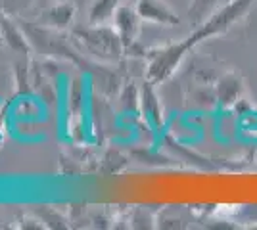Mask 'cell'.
<instances>
[{
    "label": "cell",
    "mask_w": 257,
    "mask_h": 230,
    "mask_svg": "<svg viewBox=\"0 0 257 230\" xmlns=\"http://www.w3.org/2000/svg\"><path fill=\"white\" fill-rule=\"evenodd\" d=\"M225 2L226 0H192L188 8V20L194 23V27H198Z\"/></svg>",
    "instance_id": "cell-8"
},
{
    "label": "cell",
    "mask_w": 257,
    "mask_h": 230,
    "mask_svg": "<svg viewBox=\"0 0 257 230\" xmlns=\"http://www.w3.org/2000/svg\"><path fill=\"white\" fill-rule=\"evenodd\" d=\"M73 35H75V39L81 41V44L90 54L104 60V62H117L125 52V44L115 31V27L94 23L90 27L75 29Z\"/></svg>",
    "instance_id": "cell-2"
},
{
    "label": "cell",
    "mask_w": 257,
    "mask_h": 230,
    "mask_svg": "<svg viewBox=\"0 0 257 230\" xmlns=\"http://www.w3.org/2000/svg\"><path fill=\"white\" fill-rule=\"evenodd\" d=\"M253 2L255 0H226L225 4L219 6L202 25H198L194 29L198 41L204 43L207 39H213L217 35L226 33L234 23H238L246 16Z\"/></svg>",
    "instance_id": "cell-3"
},
{
    "label": "cell",
    "mask_w": 257,
    "mask_h": 230,
    "mask_svg": "<svg viewBox=\"0 0 257 230\" xmlns=\"http://www.w3.org/2000/svg\"><path fill=\"white\" fill-rule=\"evenodd\" d=\"M0 29H2V35L6 37V43L10 44L14 50H18V52H27V50H29V46H27V41H25L23 33L18 29V27L12 25L10 20L2 18V20H0Z\"/></svg>",
    "instance_id": "cell-9"
},
{
    "label": "cell",
    "mask_w": 257,
    "mask_h": 230,
    "mask_svg": "<svg viewBox=\"0 0 257 230\" xmlns=\"http://www.w3.org/2000/svg\"><path fill=\"white\" fill-rule=\"evenodd\" d=\"M242 90H244L242 79L236 75V73H232V71H228L215 85V100L223 108H230V106H234L236 102L240 100Z\"/></svg>",
    "instance_id": "cell-6"
},
{
    "label": "cell",
    "mask_w": 257,
    "mask_h": 230,
    "mask_svg": "<svg viewBox=\"0 0 257 230\" xmlns=\"http://www.w3.org/2000/svg\"><path fill=\"white\" fill-rule=\"evenodd\" d=\"M137 12L140 20L163 27H177L181 23V18L173 12V8L165 0H137Z\"/></svg>",
    "instance_id": "cell-4"
},
{
    "label": "cell",
    "mask_w": 257,
    "mask_h": 230,
    "mask_svg": "<svg viewBox=\"0 0 257 230\" xmlns=\"http://www.w3.org/2000/svg\"><path fill=\"white\" fill-rule=\"evenodd\" d=\"M152 87H154V85L146 81V87L142 88V96H140V100H142V108H144V111H146L148 119L160 121V108H158V100H156L154 92H152Z\"/></svg>",
    "instance_id": "cell-10"
},
{
    "label": "cell",
    "mask_w": 257,
    "mask_h": 230,
    "mask_svg": "<svg viewBox=\"0 0 257 230\" xmlns=\"http://www.w3.org/2000/svg\"><path fill=\"white\" fill-rule=\"evenodd\" d=\"M198 44L200 43H198L196 35L190 33L179 43L167 44L163 48L152 50L148 67H146V81L152 85H160L163 81H167L175 73V69L181 66V62L186 58V54L190 50H194Z\"/></svg>",
    "instance_id": "cell-1"
},
{
    "label": "cell",
    "mask_w": 257,
    "mask_h": 230,
    "mask_svg": "<svg viewBox=\"0 0 257 230\" xmlns=\"http://www.w3.org/2000/svg\"><path fill=\"white\" fill-rule=\"evenodd\" d=\"M73 14H75L73 2H69V0H58V2H54L52 6H48L44 10L43 22L56 27V29H64V27H67L71 23Z\"/></svg>",
    "instance_id": "cell-7"
},
{
    "label": "cell",
    "mask_w": 257,
    "mask_h": 230,
    "mask_svg": "<svg viewBox=\"0 0 257 230\" xmlns=\"http://www.w3.org/2000/svg\"><path fill=\"white\" fill-rule=\"evenodd\" d=\"M140 23H142V20H140L137 8H131L128 4L121 2L115 14H113V27H115V31L119 33L121 41L125 44V50L133 48L135 43H137Z\"/></svg>",
    "instance_id": "cell-5"
}]
</instances>
